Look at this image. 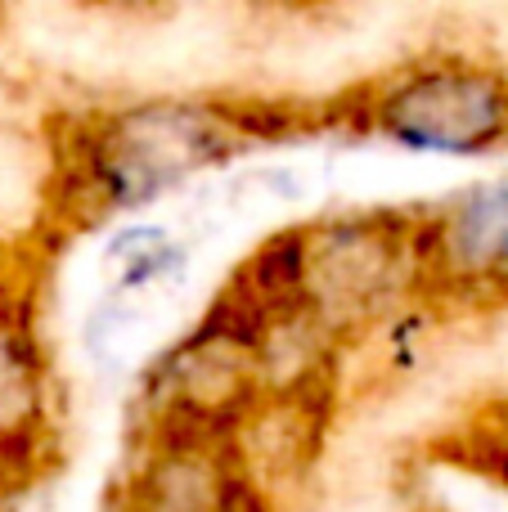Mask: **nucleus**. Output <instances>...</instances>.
Segmentation results:
<instances>
[{"instance_id": "nucleus-2", "label": "nucleus", "mask_w": 508, "mask_h": 512, "mask_svg": "<svg viewBox=\"0 0 508 512\" xmlns=\"http://www.w3.org/2000/svg\"><path fill=\"white\" fill-rule=\"evenodd\" d=\"M302 230V319L329 346L374 337L428 301L419 212H342Z\"/></svg>"}, {"instance_id": "nucleus-5", "label": "nucleus", "mask_w": 508, "mask_h": 512, "mask_svg": "<svg viewBox=\"0 0 508 512\" xmlns=\"http://www.w3.org/2000/svg\"><path fill=\"white\" fill-rule=\"evenodd\" d=\"M54 445V369L23 306L0 301V481L41 463Z\"/></svg>"}, {"instance_id": "nucleus-3", "label": "nucleus", "mask_w": 508, "mask_h": 512, "mask_svg": "<svg viewBox=\"0 0 508 512\" xmlns=\"http://www.w3.org/2000/svg\"><path fill=\"white\" fill-rule=\"evenodd\" d=\"M351 126L423 158H491L508 149V72L468 54H428L360 86Z\"/></svg>"}, {"instance_id": "nucleus-4", "label": "nucleus", "mask_w": 508, "mask_h": 512, "mask_svg": "<svg viewBox=\"0 0 508 512\" xmlns=\"http://www.w3.org/2000/svg\"><path fill=\"white\" fill-rule=\"evenodd\" d=\"M432 306H508V176L473 180L419 212Z\"/></svg>"}, {"instance_id": "nucleus-1", "label": "nucleus", "mask_w": 508, "mask_h": 512, "mask_svg": "<svg viewBox=\"0 0 508 512\" xmlns=\"http://www.w3.org/2000/svg\"><path fill=\"white\" fill-rule=\"evenodd\" d=\"M293 117L297 108L198 95H149L90 108L63 140V207L77 221L149 212L266 135H279L284 126L293 131Z\"/></svg>"}]
</instances>
